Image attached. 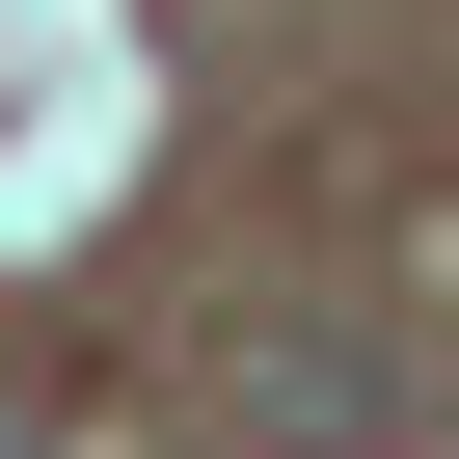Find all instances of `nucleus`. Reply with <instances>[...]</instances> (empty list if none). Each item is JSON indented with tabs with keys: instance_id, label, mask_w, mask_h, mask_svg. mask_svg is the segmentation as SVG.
Here are the masks:
<instances>
[{
	"instance_id": "1",
	"label": "nucleus",
	"mask_w": 459,
	"mask_h": 459,
	"mask_svg": "<svg viewBox=\"0 0 459 459\" xmlns=\"http://www.w3.org/2000/svg\"><path fill=\"white\" fill-rule=\"evenodd\" d=\"M0 459H28V432H0Z\"/></svg>"
}]
</instances>
